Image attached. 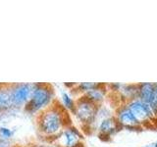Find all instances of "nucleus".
Masks as SVG:
<instances>
[{"mask_svg": "<svg viewBox=\"0 0 157 147\" xmlns=\"http://www.w3.org/2000/svg\"><path fill=\"white\" fill-rule=\"evenodd\" d=\"M119 125L118 122L112 118H109V119H105L104 121L101 122L100 126H99V130L102 134L105 135H110L113 132H115L117 126Z\"/></svg>", "mask_w": 157, "mask_h": 147, "instance_id": "9", "label": "nucleus"}, {"mask_svg": "<svg viewBox=\"0 0 157 147\" xmlns=\"http://www.w3.org/2000/svg\"><path fill=\"white\" fill-rule=\"evenodd\" d=\"M117 122L119 125H122L127 127H135L140 125V123L136 121L135 116L132 115V113L127 106H123L118 110Z\"/></svg>", "mask_w": 157, "mask_h": 147, "instance_id": "7", "label": "nucleus"}, {"mask_svg": "<svg viewBox=\"0 0 157 147\" xmlns=\"http://www.w3.org/2000/svg\"><path fill=\"white\" fill-rule=\"evenodd\" d=\"M0 147H11V143H10L9 139H5L0 136Z\"/></svg>", "mask_w": 157, "mask_h": 147, "instance_id": "14", "label": "nucleus"}, {"mask_svg": "<svg viewBox=\"0 0 157 147\" xmlns=\"http://www.w3.org/2000/svg\"><path fill=\"white\" fill-rule=\"evenodd\" d=\"M127 107L129 108L130 111L132 113V115L135 116L136 121L139 122L140 124L150 121L152 118L155 116V114L151 109V107L140 99L131 100Z\"/></svg>", "mask_w": 157, "mask_h": 147, "instance_id": "5", "label": "nucleus"}, {"mask_svg": "<svg viewBox=\"0 0 157 147\" xmlns=\"http://www.w3.org/2000/svg\"><path fill=\"white\" fill-rule=\"evenodd\" d=\"M46 147H60V146H58V145H50V146H46Z\"/></svg>", "mask_w": 157, "mask_h": 147, "instance_id": "15", "label": "nucleus"}, {"mask_svg": "<svg viewBox=\"0 0 157 147\" xmlns=\"http://www.w3.org/2000/svg\"><path fill=\"white\" fill-rule=\"evenodd\" d=\"M60 147H78L81 145L82 134L76 127L68 126L64 129L57 137Z\"/></svg>", "mask_w": 157, "mask_h": 147, "instance_id": "6", "label": "nucleus"}, {"mask_svg": "<svg viewBox=\"0 0 157 147\" xmlns=\"http://www.w3.org/2000/svg\"><path fill=\"white\" fill-rule=\"evenodd\" d=\"M36 147H46V146H44V145H37V146H36Z\"/></svg>", "mask_w": 157, "mask_h": 147, "instance_id": "17", "label": "nucleus"}, {"mask_svg": "<svg viewBox=\"0 0 157 147\" xmlns=\"http://www.w3.org/2000/svg\"><path fill=\"white\" fill-rule=\"evenodd\" d=\"M54 96L53 88L47 83H34V87L31 98L28 101L26 106V111L34 114L41 110L46 109L49 104L52 102Z\"/></svg>", "mask_w": 157, "mask_h": 147, "instance_id": "2", "label": "nucleus"}, {"mask_svg": "<svg viewBox=\"0 0 157 147\" xmlns=\"http://www.w3.org/2000/svg\"><path fill=\"white\" fill-rule=\"evenodd\" d=\"M38 130L47 137L58 136L64 130L65 126V114L61 107L49 106L44 109L38 117Z\"/></svg>", "mask_w": 157, "mask_h": 147, "instance_id": "1", "label": "nucleus"}, {"mask_svg": "<svg viewBox=\"0 0 157 147\" xmlns=\"http://www.w3.org/2000/svg\"><path fill=\"white\" fill-rule=\"evenodd\" d=\"M98 86H100V85H98V83H92V82H82L81 85H78V87L80 88V90L86 91V92L90 89H93V88H96Z\"/></svg>", "mask_w": 157, "mask_h": 147, "instance_id": "12", "label": "nucleus"}, {"mask_svg": "<svg viewBox=\"0 0 157 147\" xmlns=\"http://www.w3.org/2000/svg\"><path fill=\"white\" fill-rule=\"evenodd\" d=\"M61 99L63 102V105L65 106V108H67L68 110L74 111V108H75V101L73 100V98L69 95V93L62 91L61 93Z\"/></svg>", "mask_w": 157, "mask_h": 147, "instance_id": "11", "label": "nucleus"}, {"mask_svg": "<svg viewBox=\"0 0 157 147\" xmlns=\"http://www.w3.org/2000/svg\"><path fill=\"white\" fill-rule=\"evenodd\" d=\"M34 83H16L11 85L12 107H21L26 105L31 98Z\"/></svg>", "mask_w": 157, "mask_h": 147, "instance_id": "3", "label": "nucleus"}, {"mask_svg": "<svg viewBox=\"0 0 157 147\" xmlns=\"http://www.w3.org/2000/svg\"><path fill=\"white\" fill-rule=\"evenodd\" d=\"M101 86V85H100ZM100 86H98L96 88H93L86 92L85 97L90 101L93 102L95 104L97 102H100L103 100V97H104V90L101 89Z\"/></svg>", "mask_w": 157, "mask_h": 147, "instance_id": "10", "label": "nucleus"}, {"mask_svg": "<svg viewBox=\"0 0 157 147\" xmlns=\"http://www.w3.org/2000/svg\"><path fill=\"white\" fill-rule=\"evenodd\" d=\"M154 147H157V142H156V143H155V145H154Z\"/></svg>", "mask_w": 157, "mask_h": 147, "instance_id": "18", "label": "nucleus"}, {"mask_svg": "<svg viewBox=\"0 0 157 147\" xmlns=\"http://www.w3.org/2000/svg\"><path fill=\"white\" fill-rule=\"evenodd\" d=\"M13 147H21V146H13Z\"/></svg>", "mask_w": 157, "mask_h": 147, "instance_id": "19", "label": "nucleus"}, {"mask_svg": "<svg viewBox=\"0 0 157 147\" xmlns=\"http://www.w3.org/2000/svg\"><path fill=\"white\" fill-rule=\"evenodd\" d=\"M96 105L93 102L82 97L75 103L74 113L78 117V119L82 123H91L96 114Z\"/></svg>", "mask_w": 157, "mask_h": 147, "instance_id": "4", "label": "nucleus"}, {"mask_svg": "<svg viewBox=\"0 0 157 147\" xmlns=\"http://www.w3.org/2000/svg\"><path fill=\"white\" fill-rule=\"evenodd\" d=\"M12 108L11 100V85H0V111L8 110Z\"/></svg>", "mask_w": 157, "mask_h": 147, "instance_id": "8", "label": "nucleus"}, {"mask_svg": "<svg viewBox=\"0 0 157 147\" xmlns=\"http://www.w3.org/2000/svg\"><path fill=\"white\" fill-rule=\"evenodd\" d=\"M155 91H156V97H157V85H155Z\"/></svg>", "mask_w": 157, "mask_h": 147, "instance_id": "16", "label": "nucleus"}, {"mask_svg": "<svg viewBox=\"0 0 157 147\" xmlns=\"http://www.w3.org/2000/svg\"><path fill=\"white\" fill-rule=\"evenodd\" d=\"M12 135H13V131L10 129L5 126L0 127V136L1 137H3L5 139H10Z\"/></svg>", "mask_w": 157, "mask_h": 147, "instance_id": "13", "label": "nucleus"}]
</instances>
